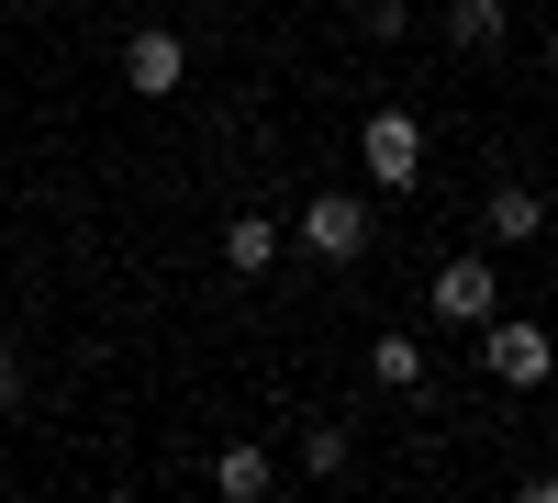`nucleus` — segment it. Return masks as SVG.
<instances>
[{
    "label": "nucleus",
    "mask_w": 558,
    "mask_h": 503,
    "mask_svg": "<svg viewBox=\"0 0 558 503\" xmlns=\"http://www.w3.org/2000/svg\"><path fill=\"white\" fill-rule=\"evenodd\" d=\"M291 247L324 258V268H357L368 247H380V202H368V191H313L291 213Z\"/></svg>",
    "instance_id": "1"
},
{
    "label": "nucleus",
    "mask_w": 558,
    "mask_h": 503,
    "mask_svg": "<svg viewBox=\"0 0 558 503\" xmlns=\"http://www.w3.org/2000/svg\"><path fill=\"white\" fill-rule=\"evenodd\" d=\"M357 168H368V191H425V123H413L402 101H380V112H368L357 123Z\"/></svg>",
    "instance_id": "2"
},
{
    "label": "nucleus",
    "mask_w": 558,
    "mask_h": 503,
    "mask_svg": "<svg viewBox=\"0 0 558 503\" xmlns=\"http://www.w3.org/2000/svg\"><path fill=\"white\" fill-rule=\"evenodd\" d=\"M470 336H481V370H492L502 392H547V381H558V336L525 325V313H492V325H470Z\"/></svg>",
    "instance_id": "3"
},
{
    "label": "nucleus",
    "mask_w": 558,
    "mask_h": 503,
    "mask_svg": "<svg viewBox=\"0 0 558 503\" xmlns=\"http://www.w3.org/2000/svg\"><path fill=\"white\" fill-rule=\"evenodd\" d=\"M492 313H502V268H492V247L447 258L436 280H425V325H458V336H470V325H492Z\"/></svg>",
    "instance_id": "4"
},
{
    "label": "nucleus",
    "mask_w": 558,
    "mask_h": 503,
    "mask_svg": "<svg viewBox=\"0 0 558 503\" xmlns=\"http://www.w3.org/2000/svg\"><path fill=\"white\" fill-rule=\"evenodd\" d=\"M179 79H191V45H179L168 23H134L123 34V89H134V101H168Z\"/></svg>",
    "instance_id": "5"
},
{
    "label": "nucleus",
    "mask_w": 558,
    "mask_h": 503,
    "mask_svg": "<svg viewBox=\"0 0 558 503\" xmlns=\"http://www.w3.org/2000/svg\"><path fill=\"white\" fill-rule=\"evenodd\" d=\"M481 236L492 247H536L547 236V191H536V179H502V191L481 202Z\"/></svg>",
    "instance_id": "6"
},
{
    "label": "nucleus",
    "mask_w": 558,
    "mask_h": 503,
    "mask_svg": "<svg viewBox=\"0 0 558 503\" xmlns=\"http://www.w3.org/2000/svg\"><path fill=\"white\" fill-rule=\"evenodd\" d=\"M436 34L458 45V57H492V45L514 34V0H436Z\"/></svg>",
    "instance_id": "7"
},
{
    "label": "nucleus",
    "mask_w": 558,
    "mask_h": 503,
    "mask_svg": "<svg viewBox=\"0 0 558 503\" xmlns=\"http://www.w3.org/2000/svg\"><path fill=\"white\" fill-rule=\"evenodd\" d=\"M279 258H291V236H279L268 213H235V224H223V268H235V280H268Z\"/></svg>",
    "instance_id": "8"
},
{
    "label": "nucleus",
    "mask_w": 558,
    "mask_h": 503,
    "mask_svg": "<svg viewBox=\"0 0 558 503\" xmlns=\"http://www.w3.org/2000/svg\"><path fill=\"white\" fill-rule=\"evenodd\" d=\"M213 492H223V503H268V492H279V459H268L257 436H235V447L213 459Z\"/></svg>",
    "instance_id": "9"
},
{
    "label": "nucleus",
    "mask_w": 558,
    "mask_h": 503,
    "mask_svg": "<svg viewBox=\"0 0 558 503\" xmlns=\"http://www.w3.org/2000/svg\"><path fill=\"white\" fill-rule=\"evenodd\" d=\"M368 381L380 392H425V336H380L368 347Z\"/></svg>",
    "instance_id": "10"
},
{
    "label": "nucleus",
    "mask_w": 558,
    "mask_h": 503,
    "mask_svg": "<svg viewBox=\"0 0 558 503\" xmlns=\"http://www.w3.org/2000/svg\"><path fill=\"white\" fill-rule=\"evenodd\" d=\"M291 470H302V481H336V470H347V426H302Z\"/></svg>",
    "instance_id": "11"
},
{
    "label": "nucleus",
    "mask_w": 558,
    "mask_h": 503,
    "mask_svg": "<svg viewBox=\"0 0 558 503\" xmlns=\"http://www.w3.org/2000/svg\"><path fill=\"white\" fill-rule=\"evenodd\" d=\"M357 34H368V45H402V34H413V0H357Z\"/></svg>",
    "instance_id": "12"
},
{
    "label": "nucleus",
    "mask_w": 558,
    "mask_h": 503,
    "mask_svg": "<svg viewBox=\"0 0 558 503\" xmlns=\"http://www.w3.org/2000/svg\"><path fill=\"white\" fill-rule=\"evenodd\" d=\"M23 403V358H12V336H0V415Z\"/></svg>",
    "instance_id": "13"
},
{
    "label": "nucleus",
    "mask_w": 558,
    "mask_h": 503,
    "mask_svg": "<svg viewBox=\"0 0 558 503\" xmlns=\"http://www.w3.org/2000/svg\"><path fill=\"white\" fill-rule=\"evenodd\" d=\"M547 79H558V34H547Z\"/></svg>",
    "instance_id": "14"
},
{
    "label": "nucleus",
    "mask_w": 558,
    "mask_h": 503,
    "mask_svg": "<svg viewBox=\"0 0 558 503\" xmlns=\"http://www.w3.org/2000/svg\"><path fill=\"white\" fill-rule=\"evenodd\" d=\"M336 12H357V0H336Z\"/></svg>",
    "instance_id": "15"
}]
</instances>
